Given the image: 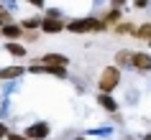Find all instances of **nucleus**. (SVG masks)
Wrapping results in <instances>:
<instances>
[{
    "label": "nucleus",
    "mask_w": 151,
    "mask_h": 140,
    "mask_svg": "<svg viewBox=\"0 0 151 140\" xmlns=\"http://www.w3.org/2000/svg\"><path fill=\"white\" fill-rule=\"evenodd\" d=\"M64 28L72 33H90V31H108V23L103 18H74Z\"/></svg>",
    "instance_id": "nucleus-1"
},
{
    "label": "nucleus",
    "mask_w": 151,
    "mask_h": 140,
    "mask_svg": "<svg viewBox=\"0 0 151 140\" xmlns=\"http://www.w3.org/2000/svg\"><path fill=\"white\" fill-rule=\"evenodd\" d=\"M118 84H120V66H105L97 79L100 92H113V89H118Z\"/></svg>",
    "instance_id": "nucleus-2"
},
{
    "label": "nucleus",
    "mask_w": 151,
    "mask_h": 140,
    "mask_svg": "<svg viewBox=\"0 0 151 140\" xmlns=\"http://www.w3.org/2000/svg\"><path fill=\"white\" fill-rule=\"evenodd\" d=\"M49 132H51L49 122H33V125L26 127V138H31V140H46Z\"/></svg>",
    "instance_id": "nucleus-3"
},
{
    "label": "nucleus",
    "mask_w": 151,
    "mask_h": 140,
    "mask_svg": "<svg viewBox=\"0 0 151 140\" xmlns=\"http://www.w3.org/2000/svg\"><path fill=\"white\" fill-rule=\"evenodd\" d=\"M131 66H133L136 71H141V74H149L151 71V56L146 54V51H136V54L131 56Z\"/></svg>",
    "instance_id": "nucleus-4"
},
{
    "label": "nucleus",
    "mask_w": 151,
    "mask_h": 140,
    "mask_svg": "<svg viewBox=\"0 0 151 140\" xmlns=\"http://www.w3.org/2000/svg\"><path fill=\"white\" fill-rule=\"evenodd\" d=\"M64 26H67V23H64L59 16H46V18H41L39 28L44 33H59V31H64Z\"/></svg>",
    "instance_id": "nucleus-5"
},
{
    "label": "nucleus",
    "mask_w": 151,
    "mask_h": 140,
    "mask_svg": "<svg viewBox=\"0 0 151 140\" xmlns=\"http://www.w3.org/2000/svg\"><path fill=\"white\" fill-rule=\"evenodd\" d=\"M41 64H46V66H67L69 59L64 54H44L41 56Z\"/></svg>",
    "instance_id": "nucleus-6"
},
{
    "label": "nucleus",
    "mask_w": 151,
    "mask_h": 140,
    "mask_svg": "<svg viewBox=\"0 0 151 140\" xmlns=\"http://www.w3.org/2000/svg\"><path fill=\"white\" fill-rule=\"evenodd\" d=\"M0 33H3L8 41H18L21 36H23V28H21V26H13V23H3Z\"/></svg>",
    "instance_id": "nucleus-7"
},
{
    "label": "nucleus",
    "mask_w": 151,
    "mask_h": 140,
    "mask_svg": "<svg viewBox=\"0 0 151 140\" xmlns=\"http://www.w3.org/2000/svg\"><path fill=\"white\" fill-rule=\"evenodd\" d=\"M97 104L103 109H108V112H118V102L110 97V92H100L97 94Z\"/></svg>",
    "instance_id": "nucleus-8"
},
{
    "label": "nucleus",
    "mask_w": 151,
    "mask_h": 140,
    "mask_svg": "<svg viewBox=\"0 0 151 140\" xmlns=\"http://www.w3.org/2000/svg\"><path fill=\"white\" fill-rule=\"evenodd\" d=\"M5 48H8V54L16 56V59H23V56H26V46H21L18 41H8V43H5Z\"/></svg>",
    "instance_id": "nucleus-9"
},
{
    "label": "nucleus",
    "mask_w": 151,
    "mask_h": 140,
    "mask_svg": "<svg viewBox=\"0 0 151 140\" xmlns=\"http://www.w3.org/2000/svg\"><path fill=\"white\" fill-rule=\"evenodd\" d=\"M23 71V66H8V69H0V79H18Z\"/></svg>",
    "instance_id": "nucleus-10"
},
{
    "label": "nucleus",
    "mask_w": 151,
    "mask_h": 140,
    "mask_svg": "<svg viewBox=\"0 0 151 140\" xmlns=\"http://www.w3.org/2000/svg\"><path fill=\"white\" fill-rule=\"evenodd\" d=\"M131 36H136V38H141V41H149L151 38V23H141L138 28H133Z\"/></svg>",
    "instance_id": "nucleus-11"
},
{
    "label": "nucleus",
    "mask_w": 151,
    "mask_h": 140,
    "mask_svg": "<svg viewBox=\"0 0 151 140\" xmlns=\"http://www.w3.org/2000/svg\"><path fill=\"white\" fill-rule=\"evenodd\" d=\"M131 56H133V51H118L115 54V64L118 66H131Z\"/></svg>",
    "instance_id": "nucleus-12"
},
{
    "label": "nucleus",
    "mask_w": 151,
    "mask_h": 140,
    "mask_svg": "<svg viewBox=\"0 0 151 140\" xmlns=\"http://www.w3.org/2000/svg\"><path fill=\"white\" fill-rule=\"evenodd\" d=\"M115 33H118V36H128V33H133V23H128V21H118V23H115Z\"/></svg>",
    "instance_id": "nucleus-13"
},
{
    "label": "nucleus",
    "mask_w": 151,
    "mask_h": 140,
    "mask_svg": "<svg viewBox=\"0 0 151 140\" xmlns=\"http://www.w3.org/2000/svg\"><path fill=\"white\" fill-rule=\"evenodd\" d=\"M39 26H41V18H26V21H21L23 31H39Z\"/></svg>",
    "instance_id": "nucleus-14"
},
{
    "label": "nucleus",
    "mask_w": 151,
    "mask_h": 140,
    "mask_svg": "<svg viewBox=\"0 0 151 140\" xmlns=\"http://www.w3.org/2000/svg\"><path fill=\"white\" fill-rule=\"evenodd\" d=\"M44 71L51 74V77H59V79L67 77V66H46V64H44Z\"/></svg>",
    "instance_id": "nucleus-15"
},
{
    "label": "nucleus",
    "mask_w": 151,
    "mask_h": 140,
    "mask_svg": "<svg viewBox=\"0 0 151 140\" xmlns=\"http://www.w3.org/2000/svg\"><path fill=\"white\" fill-rule=\"evenodd\" d=\"M105 23L108 26H115L120 21V8H113V10H108V13H105V18H103Z\"/></svg>",
    "instance_id": "nucleus-16"
},
{
    "label": "nucleus",
    "mask_w": 151,
    "mask_h": 140,
    "mask_svg": "<svg viewBox=\"0 0 151 140\" xmlns=\"http://www.w3.org/2000/svg\"><path fill=\"white\" fill-rule=\"evenodd\" d=\"M5 140H31V138H26V135H18V132H10V130H8Z\"/></svg>",
    "instance_id": "nucleus-17"
},
{
    "label": "nucleus",
    "mask_w": 151,
    "mask_h": 140,
    "mask_svg": "<svg viewBox=\"0 0 151 140\" xmlns=\"http://www.w3.org/2000/svg\"><path fill=\"white\" fill-rule=\"evenodd\" d=\"M28 71H31V74H41V71H44V64H36V61H33L31 66H28Z\"/></svg>",
    "instance_id": "nucleus-18"
},
{
    "label": "nucleus",
    "mask_w": 151,
    "mask_h": 140,
    "mask_svg": "<svg viewBox=\"0 0 151 140\" xmlns=\"http://www.w3.org/2000/svg\"><path fill=\"white\" fill-rule=\"evenodd\" d=\"M149 5V0H133V8H138V10H143Z\"/></svg>",
    "instance_id": "nucleus-19"
},
{
    "label": "nucleus",
    "mask_w": 151,
    "mask_h": 140,
    "mask_svg": "<svg viewBox=\"0 0 151 140\" xmlns=\"http://www.w3.org/2000/svg\"><path fill=\"white\" fill-rule=\"evenodd\" d=\"M5 135H8V127H5V125H3V122H0V140H3V138H5Z\"/></svg>",
    "instance_id": "nucleus-20"
},
{
    "label": "nucleus",
    "mask_w": 151,
    "mask_h": 140,
    "mask_svg": "<svg viewBox=\"0 0 151 140\" xmlns=\"http://www.w3.org/2000/svg\"><path fill=\"white\" fill-rule=\"evenodd\" d=\"M0 18H3V21H8V10L3 8V5H0Z\"/></svg>",
    "instance_id": "nucleus-21"
},
{
    "label": "nucleus",
    "mask_w": 151,
    "mask_h": 140,
    "mask_svg": "<svg viewBox=\"0 0 151 140\" xmlns=\"http://www.w3.org/2000/svg\"><path fill=\"white\" fill-rule=\"evenodd\" d=\"M31 5H36V8H44V0H28Z\"/></svg>",
    "instance_id": "nucleus-22"
},
{
    "label": "nucleus",
    "mask_w": 151,
    "mask_h": 140,
    "mask_svg": "<svg viewBox=\"0 0 151 140\" xmlns=\"http://www.w3.org/2000/svg\"><path fill=\"white\" fill-rule=\"evenodd\" d=\"M115 3V8H120V5H126V0H113Z\"/></svg>",
    "instance_id": "nucleus-23"
},
{
    "label": "nucleus",
    "mask_w": 151,
    "mask_h": 140,
    "mask_svg": "<svg viewBox=\"0 0 151 140\" xmlns=\"http://www.w3.org/2000/svg\"><path fill=\"white\" fill-rule=\"evenodd\" d=\"M143 140H151V135H143Z\"/></svg>",
    "instance_id": "nucleus-24"
},
{
    "label": "nucleus",
    "mask_w": 151,
    "mask_h": 140,
    "mask_svg": "<svg viewBox=\"0 0 151 140\" xmlns=\"http://www.w3.org/2000/svg\"><path fill=\"white\" fill-rule=\"evenodd\" d=\"M0 28H3V18H0Z\"/></svg>",
    "instance_id": "nucleus-25"
},
{
    "label": "nucleus",
    "mask_w": 151,
    "mask_h": 140,
    "mask_svg": "<svg viewBox=\"0 0 151 140\" xmlns=\"http://www.w3.org/2000/svg\"><path fill=\"white\" fill-rule=\"evenodd\" d=\"M74 140H85V138H74Z\"/></svg>",
    "instance_id": "nucleus-26"
},
{
    "label": "nucleus",
    "mask_w": 151,
    "mask_h": 140,
    "mask_svg": "<svg viewBox=\"0 0 151 140\" xmlns=\"http://www.w3.org/2000/svg\"><path fill=\"white\" fill-rule=\"evenodd\" d=\"M149 46H151V38H149Z\"/></svg>",
    "instance_id": "nucleus-27"
}]
</instances>
